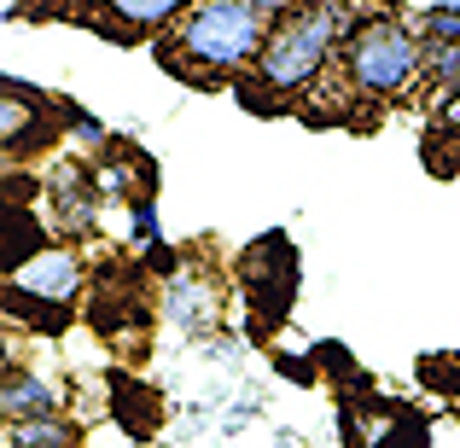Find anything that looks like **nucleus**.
I'll return each instance as SVG.
<instances>
[{
    "instance_id": "nucleus-14",
    "label": "nucleus",
    "mask_w": 460,
    "mask_h": 448,
    "mask_svg": "<svg viewBox=\"0 0 460 448\" xmlns=\"http://www.w3.org/2000/svg\"><path fill=\"white\" fill-rule=\"evenodd\" d=\"M6 448H82V431L70 426L65 414H53V419H18V426H6Z\"/></svg>"
},
{
    "instance_id": "nucleus-22",
    "label": "nucleus",
    "mask_w": 460,
    "mask_h": 448,
    "mask_svg": "<svg viewBox=\"0 0 460 448\" xmlns=\"http://www.w3.org/2000/svg\"><path fill=\"white\" fill-rule=\"evenodd\" d=\"M245 6H257V12H262V18H269V23H274V18H280V12H286V6H292V0H245Z\"/></svg>"
},
{
    "instance_id": "nucleus-2",
    "label": "nucleus",
    "mask_w": 460,
    "mask_h": 448,
    "mask_svg": "<svg viewBox=\"0 0 460 448\" xmlns=\"http://www.w3.org/2000/svg\"><path fill=\"white\" fill-rule=\"evenodd\" d=\"M332 88L338 100L356 105H396L426 82V35L402 12H356L344 47L332 58Z\"/></svg>"
},
{
    "instance_id": "nucleus-4",
    "label": "nucleus",
    "mask_w": 460,
    "mask_h": 448,
    "mask_svg": "<svg viewBox=\"0 0 460 448\" xmlns=\"http://www.w3.org/2000/svg\"><path fill=\"white\" fill-rule=\"evenodd\" d=\"M239 274H245V303H251V332L269 338L274 326L286 321L297 297V250L286 245V233H269L239 257Z\"/></svg>"
},
{
    "instance_id": "nucleus-9",
    "label": "nucleus",
    "mask_w": 460,
    "mask_h": 448,
    "mask_svg": "<svg viewBox=\"0 0 460 448\" xmlns=\"http://www.w3.org/2000/svg\"><path fill=\"white\" fill-rule=\"evenodd\" d=\"M164 314L181 326V332H210L216 314H222V292H216L210 274L181 268L175 280H164Z\"/></svg>"
},
{
    "instance_id": "nucleus-7",
    "label": "nucleus",
    "mask_w": 460,
    "mask_h": 448,
    "mask_svg": "<svg viewBox=\"0 0 460 448\" xmlns=\"http://www.w3.org/2000/svg\"><path fill=\"white\" fill-rule=\"evenodd\" d=\"M47 210L65 233H88L100 215V187H93L88 163H53L47 169Z\"/></svg>"
},
{
    "instance_id": "nucleus-20",
    "label": "nucleus",
    "mask_w": 460,
    "mask_h": 448,
    "mask_svg": "<svg viewBox=\"0 0 460 448\" xmlns=\"http://www.w3.org/2000/svg\"><path fill=\"white\" fill-rule=\"evenodd\" d=\"M274 367H280L286 379H297V384H314V361H292V356H280Z\"/></svg>"
},
{
    "instance_id": "nucleus-13",
    "label": "nucleus",
    "mask_w": 460,
    "mask_h": 448,
    "mask_svg": "<svg viewBox=\"0 0 460 448\" xmlns=\"http://www.w3.org/2000/svg\"><path fill=\"white\" fill-rule=\"evenodd\" d=\"M0 309H6L12 321L35 326V332H65V326H70V303L35 297V292H23L18 280H0Z\"/></svg>"
},
{
    "instance_id": "nucleus-21",
    "label": "nucleus",
    "mask_w": 460,
    "mask_h": 448,
    "mask_svg": "<svg viewBox=\"0 0 460 448\" xmlns=\"http://www.w3.org/2000/svg\"><path fill=\"white\" fill-rule=\"evenodd\" d=\"M12 373H18V367H12V338H6V326H0V384H6Z\"/></svg>"
},
{
    "instance_id": "nucleus-16",
    "label": "nucleus",
    "mask_w": 460,
    "mask_h": 448,
    "mask_svg": "<svg viewBox=\"0 0 460 448\" xmlns=\"http://www.w3.org/2000/svg\"><path fill=\"white\" fill-rule=\"evenodd\" d=\"M426 82H431L438 93H460V47L426 41Z\"/></svg>"
},
{
    "instance_id": "nucleus-17",
    "label": "nucleus",
    "mask_w": 460,
    "mask_h": 448,
    "mask_svg": "<svg viewBox=\"0 0 460 448\" xmlns=\"http://www.w3.org/2000/svg\"><path fill=\"white\" fill-rule=\"evenodd\" d=\"M58 117H65V128L76 140H88V146H111V135H105V123L93 111H82V105H70V100H58Z\"/></svg>"
},
{
    "instance_id": "nucleus-11",
    "label": "nucleus",
    "mask_w": 460,
    "mask_h": 448,
    "mask_svg": "<svg viewBox=\"0 0 460 448\" xmlns=\"http://www.w3.org/2000/svg\"><path fill=\"white\" fill-rule=\"evenodd\" d=\"M47 250V227L35 222L23 204H6L0 198V280L6 274H18L23 262H35Z\"/></svg>"
},
{
    "instance_id": "nucleus-12",
    "label": "nucleus",
    "mask_w": 460,
    "mask_h": 448,
    "mask_svg": "<svg viewBox=\"0 0 460 448\" xmlns=\"http://www.w3.org/2000/svg\"><path fill=\"white\" fill-rule=\"evenodd\" d=\"M58 408H65V396H58V384H47L41 373H12V379L0 384V414H6V426H18V419H53Z\"/></svg>"
},
{
    "instance_id": "nucleus-3",
    "label": "nucleus",
    "mask_w": 460,
    "mask_h": 448,
    "mask_svg": "<svg viewBox=\"0 0 460 448\" xmlns=\"http://www.w3.org/2000/svg\"><path fill=\"white\" fill-rule=\"evenodd\" d=\"M269 30L274 23L245 0H192L181 12V23L169 30V41L157 47V58L181 82H222L257 65Z\"/></svg>"
},
{
    "instance_id": "nucleus-5",
    "label": "nucleus",
    "mask_w": 460,
    "mask_h": 448,
    "mask_svg": "<svg viewBox=\"0 0 460 448\" xmlns=\"http://www.w3.org/2000/svg\"><path fill=\"white\" fill-rule=\"evenodd\" d=\"M53 111L58 105L35 88H18V82H0V157H30L53 140Z\"/></svg>"
},
{
    "instance_id": "nucleus-8",
    "label": "nucleus",
    "mask_w": 460,
    "mask_h": 448,
    "mask_svg": "<svg viewBox=\"0 0 460 448\" xmlns=\"http://www.w3.org/2000/svg\"><path fill=\"white\" fill-rule=\"evenodd\" d=\"M187 6H192V0H93V23H100V35L140 41V35L175 30Z\"/></svg>"
},
{
    "instance_id": "nucleus-10",
    "label": "nucleus",
    "mask_w": 460,
    "mask_h": 448,
    "mask_svg": "<svg viewBox=\"0 0 460 448\" xmlns=\"http://www.w3.org/2000/svg\"><path fill=\"white\" fill-rule=\"evenodd\" d=\"M12 280L35 297H53V303H76V292L88 285V268H82L76 250H41L35 262H23Z\"/></svg>"
},
{
    "instance_id": "nucleus-1",
    "label": "nucleus",
    "mask_w": 460,
    "mask_h": 448,
    "mask_svg": "<svg viewBox=\"0 0 460 448\" xmlns=\"http://www.w3.org/2000/svg\"><path fill=\"white\" fill-rule=\"evenodd\" d=\"M349 23H356V6H349V0H292V6L274 18L257 65H251V82H257V88H245L239 100L274 105V100L314 93L326 82V70H332Z\"/></svg>"
},
{
    "instance_id": "nucleus-19",
    "label": "nucleus",
    "mask_w": 460,
    "mask_h": 448,
    "mask_svg": "<svg viewBox=\"0 0 460 448\" xmlns=\"http://www.w3.org/2000/svg\"><path fill=\"white\" fill-rule=\"evenodd\" d=\"M420 379L438 384V391H460V367L449 356H426V361H420Z\"/></svg>"
},
{
    "instance_id": "nucleus-6",
    "label": "nucleus",
    "mask_w": 460,
    "mask_h": 448,
    "mask_svg": "<svg viewBox=\"0 0 460 448\" xmlns=\"http://www.w3.org/2000/svg\"><path fill=\"white\" fill-rule=\"evenodd\" d=\"M88 321L100 326L111 344H135L140 332H146V321H152V303L140 297V285H135V274H123V268H105L100 274V285H93V309H88Z\"/></svg>"
},
{
    "instance_id": "nucleus-15",
    "label": "nucleus",
    "mask_w": 460,
    "mask_h": 448,
    "mask_svg": "<svg viewBox=\"0 0 460 448\" xmlns=\"http://www.w3.org/2000/svg\"><path fill=\"white\" fill-rule=\"evenodd\" d=\"M420 35L438 47H460V0H431L426 12H420Z\"/></svg>"
},
{
    "instance_id": "nucleus-18",
    "label": "nucleus",
    "mask_w": 460,
    "mask_h": 448,
    "mask_svg": "<svg viewBox=\"0 0 460 448\" xmlns=\"http://www.w3.org/2000/svg\"><path fill=\"white\" fill-rule=\"evenodd\" d=\"M128 233H135L140 245H157V239H164V222H157V204L152 198H135V204H128Z\"/></svg>"
}]
</instances>
